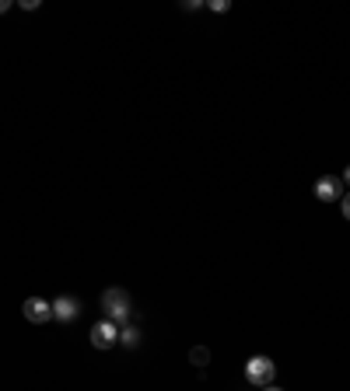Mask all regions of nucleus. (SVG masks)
I'll use <instances>...</instances> for the list:
<instances>
[{
    "label": "nucleus",
    "instance_id": "10",
    "mask_svg": "<svg viewBox=\"0 0 350 391\" xmlns=\"http://www.w3.org/2000/svg\"><path fill=\"white\" fill-rule=\"evenodd\" d=\"M7 7H11V0H0V14H4V11H7Z\"/></svg>",
    "mask_w": 350,
    "mask_h": 391
},
{
    "label": "nucleus",
    "instance_id": "3",
    "mask_svg": "<svg viewBox=\"0 0 350 391\" xmlns=\"http://www.w3.org/2000/svg\"><path fill=\"white\" fill-rule=\"evenodd\" d=\"M88 339H91V346L95 349H113V346H119V325L116 322H95L91 325V332H88Z\"/></svg>",
    "mask_w": 350,
    "mask_h": 391
},
{
    "label": "nucleus",
    "instance_id": "7",
    "mask_svg": "<svg viewBox=\"0 0 350 391\" xmlns=\"http://www.w3.org/2000/svg\"><path fill=\"white\" fill-rule=\"evenodd\" d=\"M119 346H126V349H137V346H140V329H133V325H123V329H119Z\"/></svg>",
    "mask_w": 350,
    "mask_h": 391
},
{
    "label": "nucleus",
    "instance_id": "5",
    "mask_svg": "<svg viewBox=\"0 0 350 391\" xmlns=\"http://www.w3.org/2000/svg\"><path fill=\"white\" fill-rule=\"evenodd\" d=\"M21 311H25V318H28L32 325H43V322L53 318V304L43 300V297H28V300L21 304Z\"/></svg>",
    "mask_w": 350,
    "mask_h": 391
},
{
    "label": "nucleus",
    "instance_id": "4",
    "mask_svg": "<svg viewBox=\"0 0 350 391\" xmlns=\"http://www.w3.org/2000/svg\"><path fill=\"white\" fill-rule=\"evenodd\" d=\"M315 196H319L322 203H337V199H344V178H337V175H322V178H315Z\"/></svg>",
    "mask_w": 350,
    "mask_h": 391
},
{
    "label": "nucleus",
    "instance_id": "6",
    "mask_svg": "<svg viewBox=\"0 0 350 391\" xmlns=\"http://www.w3.org/2000/svg\"><path fill=\"white\" fill-rule=\"evenodd\" d=\"M81 315V300L77 297H57L53 300V318L57 322H74Z\"/></svg>",
    "mask_w": 350,
    "mask_h": 391
},
{
    "label": "nucleus",
    "instance_id": "2",
    "mask_svg": "<svg viewBox=\"0 0 350 391\" xmlns=\"http://www.w3.org/2000/svg\"><path fill=\"white\" fill-rule=\"evenodd\" d=\"M102 308H106V318H109V322L123 325V322L130 318V293L119 290V286H109V290L102 293Z\"/></svg>",
    "mask_w": 350,
    "mask_h": 391
},
{
    "label": "nucleus",
    "instance_id": "8",
    "mask_svg": "<svg viewBox=\"0 0 350 391\" xmlns=\"http://www.w3.org/2000/svg\"><path fill=\"white\" fill-rule=\"evenodd\" d=\"M189 360H193V367H207V363H210V349H207V346H193V349H189Z\"/></svg>",
    "mask_w": 350,
    "mask_h": 391
},
{
    "label": "nucleus",
    "instance_id": "9",
    "mask_svg": "<svg viewBox=\"0 0 350 391\" xmlns=\"http://www.w3.org/2000/svg\"><path fill=\"white\" fill-rule=\"evenodd\" d=\"M340 206H344V217L350 221V196H344V199H340Z\"/></svg>",
    "mask_w": 350,
    "mask_h": 391
},
{
    "label": "nucleus",
    "instance_id": "1",
    "mask_svg": "<svg viewBox=\"0 0 350 391\" xmlns=\"http://www.w3.org/2000/svg\"><path fill=\"white\" fill-rule=\"evenodd\" d=\"M273 378H277V363L270 356H252L245 363V381L252 388H266V385H273Z\"/></svg>",
    "mask_w": 350,
    "mask_h": 391
},
{
    "label": "nucleus",
    "instance_id": "12",
    "mask_svg": "<svg viewBox=\"0 0 350 391\" xmlns=\"http://www.w3.org/2000/svg\"><path fill=\"white\" fill-rule=\"evenodd\" d=\"M266 391H281V388H266Z\"/></svg>",
    "mask_w": 350,
    "mask_h": 391
},
{
    "label": "nucleus",
    "instance_id": "11",
    "mask_svg": "<svg viewBox=\"0 0 350 391\" xmlns=\"http://www.w3.org/2000/svg\"><path fill=\"white\" fill-rule=\"evenodd\" d=\"M344 182H347V185H350V165L344 168Z\"/></svg>",
    "mask_w": 350,
    "mask_h": 391
}]
</instances>
